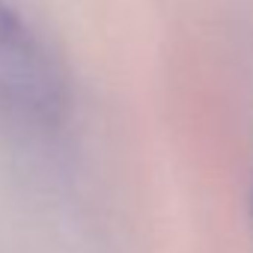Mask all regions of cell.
Listing matches in <instances>:
<instances>
[{
	"label": "cell",
	"instance_id": "6da1fadb",
	"mask_svg": "<svg viewBox=\"0 0 253 253\" xmlns=\"http://www.w3.org/2000/svg\"><path fill=\"white\" fill-rule=\"evenodd\" d=\"M0 110L33 131L54 128L66 110L57 63L6 0H0Z\"/></svg>",
	"mask_w": 253,
	"mask_h": 253
}]
</instances>
